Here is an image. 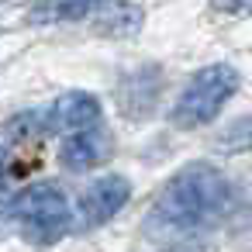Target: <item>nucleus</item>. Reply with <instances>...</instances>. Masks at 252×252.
<instances>
[{
  "label": "nucleus",
  "mask_w": 252,
  "mask_h": 252,
  "mask_svg": "<svg viewBox=\"0 0 252 252\" xmlns=\"http://www.w3.org/2000/svg\"><path fill=\"white\" fill-rule=\"evenodd\" d=\"M235 204L231 180L211 162L183 166L156 197L149 214V231L156 235H197L221 221Z\"/></svg>",
  "instance_id": "obj_1"
},
{
  "label": "nucleus",
  "mask_w": 252,
  "mask_h": 252,
  "mask_svg": "<svg viewBox=\"0 0 252 252\" xmlns=\"http://www.w3.org/2000/svg\"><path fill=\"white\" fill-rule=\"evenodd\" d=\"M4 214L32 242H52V238L66 235L73 224V204L56 183L21 187L14 197H7Z\"/></svg>",
  "instance_id": "obj_2"
},
{
  "label": "nucleus",
  "mask_w": 252,
  "mask_h": 252,
  "mask_svg": "<svg viewBox=\"0 0 252 252\" xmlns=\"http://www.w3.org/2000/svg\"><path fill=\"white\" fill-rule=\"evenodd\" d=\"M235 90H238V69L235 66H228V63L204 66L200 73L190 76L180 100L173 104V125L183 131L211 125L221 114V107L235 97Z\"/></svg>",
  "instance_id": "obj_3"
},
{
  "label": "nucleus",
  "mask_w": 252,
  "mask_h": 252,
  "mask_svg": "<svg viewBox=\"0 0 252 252\" xmlns=\"http://www.w3.org/2000/svg\"><path fill=\"white\" fill-rule=\"evenodd\" d=\"M128 200H131V183L125 180V176H118V173H111V176H100V180H94L83 193H80V200H76V221H80V228H100V224H107L118 211H125L128 207Z\"/></svg>",
  "instance_id": "obj_4"
},
{
  "label": "nucleus",
  "mask_w": 252,
  "mask_h": 252,
  "mask_svg": "<svg viewBox=\"0 0 252 252\" xmlns=\"http://www.w3.org/2000/svg\"><path fill=\"white\" fill-rule=\"evenodd\" d=\"M45 131H59V135H73V131H83V128H97L104 125V107H100V97L97 94H87V90H69L63 94L45 114Z\"/></svg>",
  "instance_id": "obj_5"
},
{
  "label": "nucleus",
  "mask_w": 252,
  "mask_h": 252,
  "mask_svg": "<svg viewBox=\"0 0 252 252\" xmlns=\"http://www.w3.org/2000/svg\"><path fill=\"white\" fill-rule=\"evenodd\" d=\"M107 156H111V138H107L104 125L83 128V131H73V135H63L59 159H63V166L73 169V173L97 169L100 162H107Z\"/></svg>",
  "instance_id": "obj_6"
},
{
  "label": "nucleus",
  "mask_w": 252,
  "mask_h": 252,
  "mask_svg": "<svg viewBox=\"0 0 252 252\" xmlns=\"http://www.w3.org/2000/svg\"><path fill=\"white\" fill-rule=\"evenodd\" d=\"M107 0H42L28 11L32 25H73V21H90Z\"/></svg>",
  "instance_id": "obj_7"
},
{
  "label": "nucleus",
  "mask_w": 252,
  "mask_h": 252,
  "mask_svg": "<svg viewBox=\"0 0 252 252\" xmlns=\"http://www.w3.org/2000/svg\"><path fill=\"white\" fill-rule=\"evenodd\" d=\"M97 28L104 35H114V38H131L138 35V28L145 25V11L135 7V4H121V0H107V4L94 14Z\"/></svg>",
  "instance_id": "obj_8"
},
{
  "label": "nucleus",
  "mask_w": 252,
  "mask_h": 252,
  "mask_svg": "<svg viewBox=\"0 0 252 252\" xmlns=\"http://www.w3.org/2000/svg\"><path fill=\"white\" fill-rule=\"evenodd\" d=\"M214 7L228 11V14H242V11H249V0H214Z\"/></svg>",
  "instance_id": "obj_9"
},
{
  "label": "nucleus",
  "mask_w": 252,
  "mask_h": 252,
  "mask_svg": "<svg viewBox=\"0 0 252 252\" xmlns=\"http://www.w3.org/2000/svg\"><path fill=\"white\" fill-rule=\"evenodd\" d=\"M7 162H11V156H7V149H0V180H4V176H7V169H11Z\"/></svg>",
  "instance_id": "obj_10"
},
{
  "label": "nucleus",
  "mask_w": 252,
  "mask_h": 252,
  "mask_svg": "<svg viewBox=\"0 0 252 252\" xmlns=\"http://www.w3.org/2000/svg\"><path fill=\"white\" fill-rule=\"evenodd\" d=\"M0 4H7V0H0Z\"/></svg>",
  "instance_id": "obj_11"
}]
</instances>
